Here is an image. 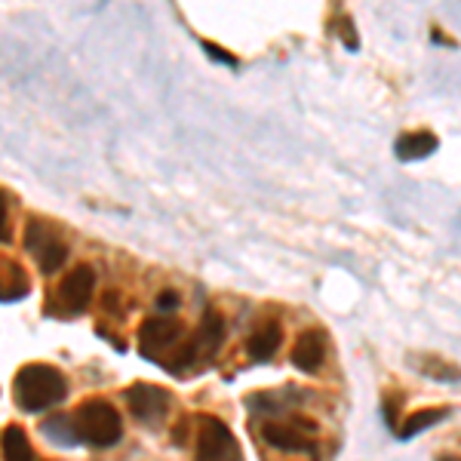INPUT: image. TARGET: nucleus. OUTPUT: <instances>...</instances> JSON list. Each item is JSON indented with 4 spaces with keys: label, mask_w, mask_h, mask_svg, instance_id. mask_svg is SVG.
<instances>
[{
    "label": "nucleus",
    "mask_w": 461,
    "mask_h": 461,
    "mask_svg": "<svg viewBox=\"0 0 461 461\" xmlns=\"http://www.w3.org/2000/svg\"><path fill=\"white\" fill-rule=\"evenodd\" d=\"M13 391H16V403L25 412H43V409L62 403L65 393H68V384H65V375L56 366L28 363V366L19 369Z\"/></svg>",
    "instance_id": "nucleus-1"
},
{
    "label": "nucleus",
    "mask_w": 461,
    "mask_h": 461,
    "mask_svg": "<svg viewBox=\"0 0 461 461\" xmlns=\"http://www.w3.org/2000/svg\"><path fill=\"white\" fill-rule=\"evenodd\" d=\"M74 425L80 430V440H86L89 446H99V449L114 446L123 434L121 412L108 400H86L77 409V415H74Z\"/></svg>",
    "instance_id": "nucleus-2"
},
{
    "label": "nucleus",
    "mask_w": 461,
    "mask_h": 461,
    "mask_svg": "<svg viewBox=\"0 0 461 461\" xmlns=\"http://www.w3.org/2000/svg\"><path fill=\"white\" fill-rule=\"evenodd\" d=\"M197 461H240V446L225 421L200 419L197 430Z\"/></svg>",
    "instance_id": "nucleus-3"
},
{
    "label": "nucleus",
    "mask_w": 461,
    "mask_h": 461,
    "mask_svg": "<svg viewBox=\"0 0 461 461\" xmlns=\"http://www.w3.org/2000/svg\"><path fill=\"white\" fill-rule=\"evenodd\" d=\"M25 247L37 256V265H41L43 274H56L59 267L65 265V258H68V247L59 240V234L53 228L41 225V221H32V225H28Z\"/></svg>",
    "instance_id": "nucleus-4"
},
{
    "label": "nucleus",
    "mask_w": 461,
    "mask_h": 461,
    "mask_svg": "<svg viewBox=\"0 0 461 461\" xmlns=\"http://www.w3.org/2000/svg\"><path fill=\"white\" fill-rule=\"evenodd\" d=\"M93 289H95V271L89 265H77L71 274H65L56 295L68 314H80V311H86L89 299H93Z\"/></svg>",
    "instance_id": "nucleus-5"
},
{
    "label": "nucleus",
    "mask_w": 461,
    "mask_h": 461,
    "mask_svg": "<svg viewBox=\"0 0 461 461\" xmlns=\"http://www.w3.org/2000/svg\"><path fill=\"white\" fill-rule=\"evenodd\" d=\"M185 336V326L176 317H154L145 320L139 330V351L145 357H158L167 348H176L178 339Z\"/></svg>",
    "instance_id": "nucleus-6"
},
{
    "label": "nucleus",
    "mask_w": 461,
    "mask_h": 461,
    "mask_svg": "<svg viewBox=\"0 0 461 461\" xmlns=\"http://www.w3.org/2000/svg\"><path fill=\"white\" fill-rule=\"evenodd\" d=\"M126 400H130L132 415H136L139 421H148V425L160 421L169 409V393L158 388V384H132V388L126 391Z\"/></svg>",
    "instance_id": "nucleus-7"
},
{
    "label": "nucleus",
    "mask_w": 461,
    "mask_h": 461,
    "mask_svg": "<svg viewBox=\"0 0 461 461\" xmlns=\"http://www.w3.org/2000/svg\"><path fill=\"white\" fill-rule=\"evenodd\" d=\"M304 430H317V428L304 419H295V421H289V425L265 421L262 437H265L267 446H274V449H280V452H304L308 449V437H304Z\"/></svg>",
    "instance_id": "nucleus-8"
},
{
    "label": "nucleus",
    "mask_w": 461,
    "mask_h": 461,
    "mask_svg": "<svg viewBox=\"0 0 461 461\" xmlns=\"http://www.w3.org/2000/svg\"><path fill=\"white\" fill-rule=\"evenodd\" d=\"M323 357H326V345H323V339H320V332L308 330L295 339L293 363L302 369V373H317V369L323 366Z\"/></svg>",
    "instance_id": "nucleus-9"
},
{
    "label": "nucleus",
    "mask_w": 461,
    "mask_h": 461,
    "mask_svg": "<svg viewBox=\"0 0 461 461\" xmlns=\"http://www.w3.org/2000/svg\"><path fill=\"white\" fill-rule=\"evenodd\" d=\"M437 136L428 130H419V132H406V136L397 139V145H393V151H397L400 160H425L430 154L437 151Z\"/></svg>",
    "instance_id": "nucleus-10"
},
{
    "label": "nucleus",
    "mask_w": 461,
    "mask_h": 461,
    "mask_svg": "<svg viewBox=\"0 0 461 461\" xmlns=\"http://www.w3.org/2000/svg\"><path fill=\"white\" fill-rule=\"evenodd\" d=\"M280 345H284V330H280V323H265L262 330L249 336L247 351L252 360H271Z\"/></svg>",
    "instance_id": "nucleus-11"
},
{
    "label": "nucleus",
    "mask_w": 461,
    "mask_h": 461,
    "mask_svg": "<svg viewBox=\"0 0 461 461\" xmlns=\"http://www.w3.org/2000/svg\"><path fill=\"white\" fill-rule=\"evenodd\" d=\"M446 415H449L446 409H419V412L406 415L403 425L397 428V437H400V440H412V437H419L421 430L434 428L437 421L446 419Z\"/></svg>",
    "instance_id": "nucleus-12"
},
{
    "label": "nucleus",
    "mask_w": 461,
    "mask_h": 461,
    "mask_svg": "<svg viewBox=\"0 0 461 461\" xmlns=\"http://www.w3.org/2000/svg\"><path fill=\"white\" fill-rule=\"evenodd\" d=\"M4 461H34L32 440L19 425H10L4 430Z\"/></svg>",
    "instance_id": "nucleus-13"
},
{
    "label": "nucleus",
    "mask_w": 461,
    "mask_h": 461,
    "mask_svg": "<svg viewBox=\"0 0 461 461\" xmlns=\"http://www.w3.org/2000/svg\"><path fill=\"white\" fill-rule=\"evenodd\" d=\"M43 434L47 440H53L56 446H77L80 443V430L74 425V419H65V415H53L50 421H43Z\"/></svg>",
    "instance_id": "nucleus-14"
},
{
    "label": "nucleus",
    "mask_w": 461,
    "mask_h": 461,
    "mask_svg": "<svg viewBox=\"0 0 461 461\" xmlns=\"http://www.w3.org/2000/svg\"><path fill=\"white\" fill-rule=\"evenodd\" d=\"M221 336H225V320H221V314L210 311V314L203 317V323H200L194 341H197L200 348H206V351H212V348L221 341Z\"/></svg>",
    "instance_id": "nucleus-15"
},
{
    "label": "nucleus",
    "mask_w": 461,
    "mask_h": 461,
    "mask_svg": "<svg viewBox=\"0 0 461 461\" xmlns=\"http://www.w3.org/2000/svg\"><path fill=\"white\" fill-rule=\"evenodd\" d=\"M421 369H425L428 378H440V382H458V378H461V373L456 366H446V363H440V360L434 363L430 357L421 360Z\"/></svg>",
    "instance_id": "nucleus-16"
},
{
    "label": "nucleus",
    "mask_w": 461,
    "mask_h": 461,
    "mask_svg": "<svg viewBox=\"0 0 461 461\" xmlns=\"http://www.w3.org/2000/svg\"><path fill=\"white\" fill-rule=\"evenodd\" d=\"M0 243H13V225H10V197L0 188Z\"/></svg>",
    "instance_id": "nucleus-17"
},
{
    "label": "nucleus",
    "mask_w": 461,
    "mask_h": 461,
    "mask_svg": "<svg viewBox=\"0 0 461 461\" xmlns=\"http://www.w3.org/2000/svg\"><path fill=\"white\" fill-rule=\"evenodd\" d=\"M178 293H173V289H163V293L158 295V308L160 311H176L178 308Z\"/></svg>",
    "instance_id": "nucleus-18"
},
{
    "label": "nucleus",
    "mask_w": 461,
    "mask_h": 461,
    "mask_svg": "<svg viewBox=\"0 0 461 461\" xmlns=\"http://www.w3.org/2000/svg\"><path fill=\"white\" fill-rule=\"evenodd\" d=\"M203 50H206V53H210L212 59H219V62H225V65H234V56H228L225 50H221V47H215V43L203 41Z\"/></svg>",
    "instance_id": "nucleus-19"
},
{
    "label": "nucleus",
    "mask_w": 461,
    "mask_h": 461,
    "mask_svg": "<svg viewBox=\"0 0 461 461\" xmlns=\"http://www.w3.org/2000/svg\"><path fill=\"white\" fill-rule=\"evenodd\" d=\"M397 406H400V400H397V397H388V400H384V419H388V425H391V428H397Z\"/></svg>",
    "instance_id": "nucleus-20"
},
{
    "label": "nucleus",
    "mask_w": 461,
    "mask_h": 461,
    "mask_svg": "<svg viewBox=\"0 0 461 461\" xmlns=\"http://www.w3.org/2000/svg\"><path fill=\"white\" fill-rule=\"evenodd\" d=\"M440 461H461V458H456V456H443Z\"/></svg>",
    "instance_id": "nucleus-21"
}]
</instances>
